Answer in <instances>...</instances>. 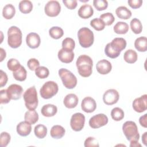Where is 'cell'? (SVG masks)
<instances>
[{
  "mask_svg": "<svg viewBox=\"0 0 147 147\" xmlns=\"http://www.w3.org/2000/svg\"><path fill=\"white\" fill-rule=\"evenodd\" d=\"M76 65L78 73L84 78L90 76L92 72L93 62L92 59L86 55H82L78 57Z\"/></svg>",
  "mask_w": 147,
  "mask_h": 147,
  "instance_id": "1",
  "label": "cell"
},
{
  "mask_svg": "<svg viewBox=\"0 0 147 147\" xmlns=\"http://www.w3.org/2000/svg\"><path fill=\"white\" fill-rule=\"evenodd\" d=\"M21 30L16 26H11L7 30V44L12 48H17L22 44Z\"/></svg>",
  "mask_w": 147,
  "mask_h": 147,
  "instance_id": "2",
  "label": "cell"
},
{
  "mask_svg": "<svg viewBox=\"0 0 147 147\" xmlns=\"http://www.w3.org/2000/svg\"><path fill=\"white\" fill-rule=\"evenodd\" d=\"M25 105L29 110H35L38 105L37 93L34 86L28 88L23 94Z\"/></svg>",
  "mask_w": 147,
  "mask_h": 147,
  "instance_id": "3",
  "label": "cell"
},
{
  "mask_svg": "<svg viewBox=\"0 0 147 147\" xmlns=\"http://www.w3.org/2000/svg\"><path fill=\"white\" fill-rule=\"evenodd\" d=\"M78 37L80 45L83 48H89L94 43V33L88 28L83 27L80 28L78 32Z\"/></svg>",
  "mask_w": 147,
  "mask_h": 147,
  "instance_id": "4",
  "label": "cell"
},
{
  "mask_svg": "<svg viewBox=\"0 0 147 147\" xmlns=\"http://www.w3.org/2000/svg\"><path fill=\"white\" fill-rule=\"evenodd\" d=\"M122 130L126 138L129 141H138L140 134L136 123L131 121L125 122L122 125Z\"/></svg>",
  "mask_w": 147,
  "mask_h": 147,
  "instance_id": "5",
  "label": "cell"
},
{
  "mask_svg": "<svg viewBox=\"0 0 147 147\" xmlns=\"http://www.w3.org/2000/svg\"><path fill=\"white\" fill-rule=\"evenodd\" d=\"M59 75L64 87L68 89H72L77 84V78L70 71L66 68H60Z\"/></svg>",
  "mask_w": 147,
  "mask_h": 147,
  "instance_id": "6",
  "label": "cell"
},
{
  "mask_svg": "<svg viewBox=\"0 0 147 147\" xmlns=\"http://www.w3.org/2000/svg\"><path fill=\"white\" fill-rule=\"evenodd\" d=\"M59 87L57 84L53 81L45 82L40 90L41 96L45 99H50L55 96L58 92Z\"/></svg>",
  "mask_w": 147,
  "mask_h": 147,
  "instance_id": "7",
  "label": "cell"
},
{
  "mask_svg": "<svg viewBox=\"0 0 147 147\" xmlns=\"http://www.w3.org/2000/svg\"><path fill=\"white\" fill-rule=\"evenodd\" d=\"M85 123V117L81 113L74 114L70 120L71 129L75 131H79L84 127Z\"/></svg>",
  "mask_w": 147,
  "mask_h": 147,
  "instance_id": "8",
  "label": "cell"
},
{
  "mask_svg": "<svg viewBox=\"0 0 147 147\" xmlns=\"http://www.w3.org/2000/svg\"><path fill=\"white\" fill-rule=\"evenodd\" d=\"M45 13L49 17H56L61 11V6L57 1H49L44 7Z\"/></svg>",
  "mask_w": 147,
  "mask_h": 147,
  "instance_id": "9",
  "label": "cell"
},
{
  "mask_svg": "<svg viewBox=\"0 0 147 147\" xmlns=\"http://www.w3.org/2000/svg\"><path fill=\"white\" fill-rule=\"evenodd\" d=\"M108 118L104 114H98L90 118L89 125L92 129H98L106 125L108 123Z\"/></svg>",
  "mask_w": 147,
  "mask_h": 147,
  "instance_id": "10",
  "label": "cell"
},
{
  "mask_svg": "<svg viewBox=\"0 0 147 147\" xmlns=\"http://www.w3.org/2000/svg\"><path fill=\"white\" fill-rule=\"evenodd\" d=\"M119 98L118 92L115 89H109L103 95V102L107 105H112L116 103Z\"/></svg>",
  "mask_w": 147,
  "mask_h": 147,
  "instance_id": "11",
  "label": "cell"
},
{
  "mask_svg": "<svg viewBox=\"0 0 147 147\" xmlns=\"http://www.w3.org/2000/svg\"><path fill=\"white\" fill-rule=\"evenodd\" d=\"M133 108L137 113H142L147 109V95L144 94L136 98L133 102Z\"/></svg>",
  "mask_w": 147,
  "mask_h": 147,
  "instance_id": "12",
  "label": "cell"
},
{
  "mask_svg": "<svg viewBox=\"0 0 147 147\" xmlns=\"http://www.w3.org/2000/svg\"><path fill=\"white\" fill-rule=\"evenodd\" d=\"M6 90L9 98L10 99L13 100L19 99L23 92L22 87L20 85L17 84H12L10 85Z\"/></svg>",
  "mask_w": 147,
  "mask_h": 147,
  "instance_id": "13",
  "label": "cell"
},
{
  "mask_svg": "<svg viewBox=\"0 0 147 147\" xmlns=\"http://www.w3.org/2000/svg\"><path fill=\"white\" fill-rule=\"evenodd\" d=\"M81 107L83 111L87 113H91L95 111L96 108L95 100L90 96L85 97L82 101Z\"/></svg>",
  "mask_w": 147,
  "mask_h": 147,
  "instance_id": "14",
  "label": "cell"
},
{
  "mask_svg": "<svg viewBox=\"0 0 147 147\" xmlns=\"http://www.w3.org/2000/svg\"><path fill=\"white\" fill-rule=\"evenodd\" d=\"M26 42L29 48L32 49L37 48L40 46L41 42L40 37L36 33H30L26 36Z\"/></svg>",
  "mask_w": 147,
  "mask_h": 147,
  "instance_id": "15",
  "label": "cell"
},
{
  "mask_svg": "<svg viewBox=\"0 0 147 147\" xmlns=\"http://www.w3.org/2000/svg\"><path fill=\"white\" fill-rule=\"evenodd\" d=\"M57 56L61 62L64 63H69L74 60V53L73 51L62 48L59 51Z\"/></svg>",
  "mask_w": 147,
  "mask_h": 147,
  "instance_id": "16",
  "label": "cell"
},
{
  "mask_svg": "<svg viewBox=\"0 0 147 147\" xmlns=\"http://www.w3.org/2000/svg\"><path fill=\"white\" fill-rule=\"evenodd\" d=\"M96 68L100 74L106 75L111 71L112 65L109 61L106 59H102L96 63Z\"/></svg>",
  "mask_w": 147,
  "mask_h": 147,
  "instance_id": "17",
  "label": "cell"
},
{
  "mask_svg": "<svg viewBox=\"0 0 147 147\" xmlns=\"http://www.w3.org/2000/svg\"><path fill=\"white\" fill-rule=\"evenodd\" d=\"M17 133L22 137H25L28 136L32 131L31 124L26 121L20 122L16 127Z\"/></svg>",
  "mask_w": 147,
  "mask_h": 147,
  "instance_id": "18",
  "label": "cell"
},
{
  "mask_svg": "<svg viewBox=\"0 0 147 147\" xmlns=\"http://www.w3.org/2000/svg\"><path fill=\"white\" fill-rule=\"evenodd\" d=\"M78 14L82 18L87 19L91 17L94 14V10L92 6L88 4H84L80 6L78 10Z\"/></svg>",
  "mask_w": 147,
  "mask_h": 147,
  "instance_id": "19",
  "label": "cell"
},
{
  "mask_svg": "<svg viewBox=\"0 0 147 147\" xmlns=\"http://www.w3.org/2000/svg\"><path fill=\"white\" fill-rule=\"evenodd\" d=\"M78 102V97L75 94H69L65 96L63 100V103L67 108L73 109L77 106Z\"/></svg>",
  "mask_w": 147,
  "mask_h": 147,
  "instance_id": "20",
  "label": "cell"
},
{
  "mask_svg": "<svg viewBox=\"0 0 147 147\" xmlns=\"http://www.w3.org/2000/svg\"><path fill=\"white\" fill-rule=\"evenodd\" d=\"M57 111V107L52 104H47L42 106L41 110L42 115L44 117H51L54 116Z\"/></svg>",
  "mask_w": 147,
  "mask_h": 147,
  "instance_id": "21",
  "label": "cell"
},
{
  "mask_svg": "<svg viewBox=\"0 0 147 147\" xmlns=\"http://www.w3.org/2000/svg\"><path fill=\"white\" fill-rule=\"evenodd\" d=\"M110 44L113 49L120 52L126 47V41L122 37H116L114 38Z\"/></svg>",
  "mask_w": 147,
  "mask_h": 147,
  "instance_id": "22",
  "label": "cell"
},
{
  "mask_svg": "<svg viewBox=\"0 0 147 147\" xmlns=\"http://www.w3.org/2000/svg\"><path fill=\"white\" fill-rule=\"evenodd\" d=\"M65 132V130L63 126L56 125L52 127L50 131V134L53 138L60 139L64 136Z\"/></svg>",
  "mask_w": 147,
  "mask_h": 147,
  "instance_id": "23",
  "label": "cell"
},
{
  "mask_svg": "<svg viewBox=\"0 0 147 147\" xmlns=\"http://www.w3.org/2000/svg\"><path fill=\"white\" fill-rule=\"evenodd\" d=\"M134 47L139 52H146L147 50V38L141 36L136 38L134 41Z\"/></svg>",
  "mask_w": 147,
  "mask_h": 147,
  "instance_id": "24",
  "label": "cell"
},
{
  "mask_svg": "<svg viewBox=\"0 0 147 147\" xmlns=\"http://www.w3.org/2000/svg\"><path fill=\"white\" fill-rule=\"evenodd\" d=\"M115 13L118 18L124 20H127L131 16V11L123 6L118 7L115 10Z\"/></svg>",
  "mask_w": 147,
  "mask_h": 147,
  "instance_id": "25",
  "label": "cell"
},
{
  "mask_svg": "<svg viewBox=\"0 0 147 147\" xmlns=\"http://www.w3.org/2000/svg\"><path fill=\"white\" fill-rule=\"evenodd\" d=\"M38 114L34 110L27 111L24 115L25 121L30 123L31 125L36 123L38 121Z\"/></svg>",
  "mask_w": 147,
  "mask_h": 147,
  "instance_id": "26",
  "label": "cell"
},
{
  "mask_svg": "<svg viewBox=\"0 0 147 147\" xmlns=\"http://www.w3.org/2000/svg\"><path fill=\"white\" fill-rule=\"evenodd\" d=\"M16 9L11 4L6 5L2 9V16L6 20L11 19L15 15Z\"/></svg>",
  "mask_w": 147,
  "mask_h": 147,
  "instance_id": "27",
  "label": "cell"
},
{
  "mask_svg": "<svg viewBox=\"0 0 147 147\" xmlns=\"http://www.w3.org/2000/svg\"><path fill=\"white\" fill-rule=\"evenodd\" d=\"M123 59L126 63L133 64L137 60L138 55L135 51L133 49H128L124 53Z\"/></svg>",
  "mask_w": 147,
  "mask_h": 147,
  "instance_id": "28",
  "label": "cell"
},
{
  "mask_svg": "<svg viewBox=\"0 0 147 147\" xmlns=\"http://www.w3.org/2000/svg\"><path fill=\"white\" fill-rule=\"evenodd\" d=\"M18 7L21 13L24 14H28L32 10L33 4L30 1L23 0L20 2Z\"/></svg>",
  "mask_w": 147,
  "mask_h": 147,
  "instance_id": "29",
  "label": "cell"
},
{
  "mask_svg": "<svg viewBox=\"0 0 147 147\" xmlns=\"http://www.w3.org/2000/svg\"><path fill=\"white\" fill-rule=\"evenodd\" d=\"M129 25L127 23L122 21L118 22L114 26V31L117 34H126L129 30Z\"/></svg>",
  "mask_w": 147,
  "mask_h": 147,
  "instance_id": "30",
  "label": "cell"
},
{
  "mask_svg": "<svg viewBox=\"0 0 147 147\" xmlns=\"http://www.w3.org/2000/svg\"><path fill=\"white\" fill-rule=\"evenodd\" d=\"M13 75L16 80L22 82L26 79L27 72L25 67L21 65V67L17 71L13 72Z\"/></svg>",
  "mask_w": 147,
  "mask_h": 147,
  "instance_id": "31",
  "label": "cell"
},
{
  "mask_svg": "<svg viewBox=\"0 0 147 147\" xmlns=\"http://www.w3.org/2000/svg\"><path fill=\"white\" fill-rule=\"evenodd\" d=\"M130 28L132 32L135 34H140L142 30V25L140 20L134 18L130 21Z\"/></svg>",
  "mask_w": 147,
  "mask_h": 147,
  "instance_id": "32",
  "label": "cell"
},
{
  "mask_svg": "<svg viewBox=\"0 0 147 147\" xmlns=\"http://www.w3.org/2000/svg\"><path fill=\"white\" fill-rule=\"evenodd\" d=\"M34 133L35 136L40 139L44 138L47 134V127L42 124H38L34 127Z\"/></svg>",
  "mask_w": 147,
  "mask_h": 147,
  "instance_id": "33",
  "label": "cell"
},
{
  "mask_svg": "<svg viewBox=\"0 0 147 147\" xmlns=\"http://www.w3.org/2000/svg\"><path fill=\"white\" fill-rule=\"evenodd\" d=\"M49 36L54 39H59L64 34L63 30L59 26H53L49 30Z\"/></svg>",
  "mask_w": 147,
  "mask_h": 147,
  "instance_id": "34",
  "label": "cell"
},
{
  "mask_svg": "<svg viewBox=\"0 0 147 147\" xmlns=\"http://www.w3.org/2000/svg\"><path fill=\"white\" fill-rule=\"evenodd\" d=\"M124 111L119 107H115L111 111V116L113 119L116 121L122 120L124 118Z\"/></svg>",
  "mask_w": 147,
  "mask_h": 147,
  "instance_id": "35",
  "label": "cell"
},
{
  "mask_svg": "<svg viewBox=\"0 0 147 147\" xmlns=\"http://www.w3.org/2000/svg\"><path fill=\"white\" fill-rule=\"evenodd\" d=\"M105 53L107 57L111 59H115L118 57L121 53L120 52L117 51L114 49H113L111 46L110 42L107 44V45H106L105 48Z\"/></svg>",
  "mask_w": 147,
  "mask_h": 147,
  "instance_id": "36",
  "label": "cell"
},
{
  "mask_svg": "<svg viewBox=\"0 0 147 147\" xmlns=\"http://www.w3.org/2000/svg\"><path fill=\"white\" fill-rule=\"evenodd\" d=\"M90 25L95 30L100 31L105 29V24L99 18H95L90 21Z\"/></svg>",
  "mask_w": 147,
  "mask_h": 147,
  "instance_id": "37",
  "label": "cell"
},
{
  "mask_svg": "<svg viewBox=\"0 0 147 147\" xmlns=\"http://www.w3.org/2000/svg\"><path fill=\"white\" fill-rule=\"evenodd\" d=\"M102 21L105 23V25H111L114 20L115 18L113 16V14L111 13H105L100 16L99 18Z\"/></svg>",
  "mask_w": 147,
  "mask_h": 147,
  "instance_id": "38",
  "label": "cell"
},
{
  "mask_svg": "<svg viewBox=\"0 0 147 147\" xmlns=\"http://www.w3.org/2000/svg\"><path fill=\"white\" fill-rule=\"evenodd\" d=\"M36 75L40 79H45L49 76V69L44 66L38 67L35 70Z\"/></svg>",
  "mask_w": 147,
  "mask_h": 147,
  "instance_id": "39",
  "label": "cell"
},
{
  "mask_svg": "<svg viewBox=\"0 0 147 147\" xmlns=\"http://www.w3.org/2000/svg\"><path fill=\"white\" fill-rule=\"evenodd\" d=\"M75 47V41L70 37H67L63 40L62 42V48L73 51Z\"/></svg>",
  "mask_w": 147,
  "mask_h": 147,
  "instance_id": "40",
  "label": "cell"
},
{
  "mask_svg": "<svg viewBox=\"0 0 147 147\" xmlns=\"http://www.w3.org/2000/svg\"><path fill=\"white\" fill-rule=\"evenodd\" d=\"M20 63L16 59L11 58L9 59L7 63V67L8 69L13 72L17 71L21 67Z\"/></svg>",
  "mask_w": 147,
  "mask_h": 147,
  "instance_id": "41",
  "label": "cell"
},
{
  "mask_svg": "<svg viewBox=\"0 0 147 147\" xmlns=\"http://www.w3.org/2000/svg\"><path fill=\"white\" fill-rule=\"evenodd\" d=\"M93 5L98 11L104 10L108 6V2L106 0H94Z\"/></svg>",
  "mask_w": 147,
  "mask_h": 147,
  "instance_id": "42",
  "label": "cell"
},
{
  "mask_svg": "<svg viewBox=\"0 0 147 147\" xmlns=\"http://www.w3.org/2000/svg\"><path fill=\"white\" fill-rule=\"evenodd\" d=\"M11 137L10 135L5 131L2 132L0 136V144L1 147L6 146L10 141Z\"/></svg>",
  "mask_w": 147,
  "mask_h": 147,
  "instance_id": "43",
  "label": "cell"
},
{
  "mask_svg": "<svg viewBox=\"0 0 147 147\" xmlns=\"http://www.w3.org/2000/svg\"><path fill=\"white\" fill-rule=\"evenodd\" d=\"M10 101V98H9L7 90L3 89L0 91V103L1 104H6Z\"/></svg>",
  "mask_w": 147,
  "mask_h": 147,
  "instance_id": "44",
  "label": "cell"
},
{
  "mask_svg": "<svg viewBox=\"0 0 147 147\" xmlns=\"http://www.w3.org/2000/svg\"><path fill=\"white\" fill-rule=\"evenodd\" d=\"M27 65L31 71H35L36 68L40 67V63L38 60L35 58L30 59L27 62Z\"/></svg>",
  "mask_w": 147,
  "mask_h": 147,
  "instance_id": "45",
  "label": "cell"
},
{
  "mask_svg": "<svg viewBox=\"0 0 147 147\" xmlns=\"http://www.w3.org/2000/svg\"><path fill=\"white\" fill-rule=\"evenodd\" d=\"M84 145L85 147H92V146H99V145L96 139L92 137H89L86 139Z\"/></svg>",
  "mask_w": 147,
  "mask_h": 147,
  "instance_id": "46",
  "label": "cell"
},
{
  "mask_svg": "<svg viewBox=\"0 0 147 147\" xmlns=\"http://www.w3.org/2000/svg\"><path fill=\"white\" fill-rule=\"evenodd\" d=\"M63 3L68 9L70 10L75 9L78 5L76 0H63Z\"/></svg>",
  "mask_w": 147,
  "mask_h": 147,
  "instance_id": "47",
  "label": "cell"
},
{
  "mask_svg": "<svg viewBox=\"0 0 147 147\" xmlns=\"http://www.w3.org/2000/svg\"><path fill=\"white\" fill-rule=\"evenodd\" d=\"M142 2V0H129L127 1L129 5L133 9H138L140 7Z\"/></svg>",
  "mask_w": 147,
  "mask_h": 147,
  "instance_id": "48",
  "label": "cell"
},
{
  "mask_svg": "<svg viewBox=\"0 0 147 147\" xmlns=\"http://www.w3.org/2000/svg\"><path fill=\"white\" fill-rule=\"evenodd\" d=\"M8 78L6 74L2 70H1V78H0V86L1 87L5 86L7 82Z\"/></svg>",
  "mask_w": 147,
  "mask_h": 147,
  "instance_id": "49",
  "label": "cell"
},
{
  "mask_svg": "<svg viewBox=\"0 0 147 147\" xmlns=\"http://www.w3.org/2000/svg\"><path fill=\"white\" fill-rule=\"evenodd\" d=\"M147 114H145L144 115H142L139 118V122L141 126L146 128L147 127Z\"/></svg>",
  "mask_w": 147,
  "mask_h": 147,
  "instance_id": "50",
  "label": "cell"
},
{
  "mask_svg": "<svg viewBox=\"0 0 147 147\" xmlns=\"http://www.w3.org/2000/svg\"><path fill=\"white\" fill-rule=\"evenodd\" d=\"M1 61H2L3 60V59L6 57V52L2 48H1Z\"/></svg>",
  "mask_w": 147,
  "mask_h": 147,
  "instance_id": "51",
  "label": "cell"
},
{
  "mask_svg": "<svg viewBox=\"0 0 147 147\" xmlns=\"http://www.w3.org/2000/svg\"><path fill=\"white\" fill-rule=\"evenodd\" d=\"M142 142L143 144L146 146V143H147V132L145 131L143 134H142Z\"/></svg>",
  "mask_w": 147,
  "mask_h": 147,
  "instance_id": "52",
  "label": "cell"
},
{
  "mask_svg": "<svg viewBox=\"0 0 147 147\" xmlns=\"http://www.w3.org/2000/svg\"><path fill=\"white\" fill-rule=\"evenodd\" d=\"M130 146L131 147H137V146H141V145L138 143V141H130Z\"/></svg>",
  "mask_w": 147,
  "mask_h": 147,
  "instance_id": "53",
  "label": "cell"
}]
</instances>
